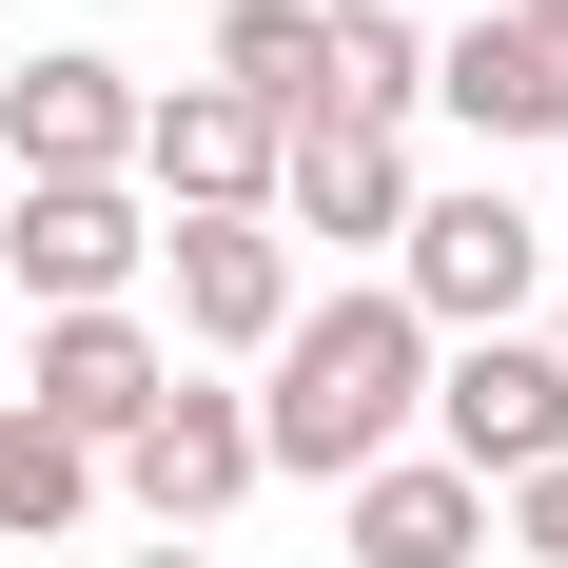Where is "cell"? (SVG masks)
<instances>
[{
	"label": "cell",
	"instance_id": "6da1fadb",
	"mask_svg": "<svg viewBox=\"0 0 568 568\" xmlns=\"http://www.w3.org/2000/svg\"><path fill=\"white\" fill-rule=\"evenodd\" d=\"M255 470H314V490H353V470H393L412 452V412H432V334L393 314V275H353V294H294V334L255 353Z\"/></svg>",
	"mask_w": 568,
	"mask_h": 568
},
{
	"label": "cell",
	"instance_id": "5b68a950",
	"mask_svg": "<svg viewBox=\"0 0 568 568\" xmlns=\"http://www.w3.org/2000/svg\"><path fill=\"white\" fill-rule=\"evenodd\" d=\"M158 393H176V353L138 334V314H40V353H20V412H40L79 470H99V452H118Z\"/></svg>",
	"mask_w": 568,
	"mask_h": 568
},
{
	"label": "cell",
	"instance_id": "9c48e42d",
	"mask_svg": "<svg viewBox=\"0 0 568 568\" xmlns=\"http://www.w3.org/2000/svg\"><path fill=\"white\" fill-rule=\"evenodd\" d=\"M0 158L20 176H138V79H118V59H20V79H0Z\"/></svg>",
	"mask_w": 568,
	"mask_h": 568
},
{
	"label": "cell",
	"instance_id": "8fae6325",
	"mask_svg": "<svg viewBox=\"0 0 568 568\" xmlns=\"http://www.w3.org/2000/svg\"><path fill=\"white\" fill-rule=\"evenodd\" d=\"M432 99L470 138H568V40L549 20H470V40H432Z\"/></svg>",
	"mask_w": 568,
	"mask_h": 568
},
{
	"label": "cell",
	"instance_id": "7a4b0ae2",
	"mask_svg": "<svg viewBox=\"0 0 568 568\" xmlns=\"http://www.w3.org/2000/svg\"><path fill=\"white\" fill-rule=\"evenodd\" d=\"M529 294H549V216H529V196H490V176H470V196H412L393 314H412L432 353H452V334H510Z\"/></svg>",
	"mask_w": 568,
	"mask_h": 568
},
{
	"label": "cell",
	"instance_id": "5bb4252c",
	"mask_svg": "<svg viewBox=\"0 0 568 568\" xmlns=\"http://www.w3.org/2000/svg\"><path fill=\"white\" fill-rule=\"evenodd\" d=\"M216 99L275 118V138L314 118V0H235V20H216Z\"/></svg>",
	"mask_w": 568,
	"mask_h": 568
},
{
	"label": "cell",
	"instance_id": "4fadbf2b",
	"mask_svg": "<svg viewBox=\"0 0 568 568\" xmlns=\"http://www.w3.org/2000/svg\"><path fill=\"white\" fill-rule=\"evenodd\" d=\"M412 99H432V40H412L393 0H314V118H373V138H412Z\"/></svg>",
	"mask_w": 568,
	"mask_h": 568
},
{
	"label": "cell",
	"instance_id": "277c9868",
	"mask_svg": "<svg viewBox=\"0 0 568 568\" xmlns=\"http://www.w3.org/2000/svg\"><path fill=\"white\" fill-rule=\"evenodd\" d=\"M158 255L138 216V176H20V235H0V275L40 294V314H118V275Z\"/></svg>",
	"mask_w": 568,
	"mask_h": 568
},
{
	"label": "cell",
	"instance_id": "2e32d148",
	"mask_svg": "<svg viewBox=\"0 0 568 568\" xmlns=\"http://www.w3.org/2000/svg\"><path fill=\"white\" fill-rule=\"evenodd\" d=\"M490 510H510V549H529V568H568V470H529V490H490Z\"/></svg>",
	"mask_w": 568,
	"mask_h": 568
},
{
	"label": "cell",
	"instance_id": "ac0fdd59",
	"mask_svg": "<svg viewBox=\"0 0 568 568\" xmlns=\"http://www.w3.org/2000/svg\"><path fill=\"white\" fill-rule=\"evenodd\" d=\"M138 568H216V549H138Z\"/></svg>",
	"mask_w": 568,
	"mask_h": 568
},
{
	"label": "cell",
	"instance_id": "3957f363",
	"mask_svg": "<svg viewBox=\"0 0 568 568\" xmlns=\"http://www.w3.org/2000/svg\"><path fill=\"white\" fill-rule=\"evenodd\" d=\"M412 432H432V470H470V490H529V470H568V373H549V334H452Z\"/></svg>",
	"mask_w": 568,
	"mask_h": 568
},
{
	"label": "cell",
	"instance_id": "8992f818",
	"mask_svg": "<svg viewBox=\"0 0 568 568\" xmlns=\"http://www.w3.org/2000/svg\"><path fill=\"white\" fill-rule=\"evenodd\" d=\"M158 275H176L196 353H275L294 334V235L275 216H158Z\"/></svg>",
	"mask_w": 568,
	"mask_h": 568
},
{
	"label": "cell",
	"instance_id": "30bf717a",
	"mask_svg": "<svg viewBox=\"0 0 568 568\" xmlns=\"http://www.w3.org/2000/svg\"><path fill=\"white\" fill-rule=\"evenodd\" d=\"M118 490H138V510H158V529H216L235 490H255V412H235V393H196V373H176V393L138 412V432H118Z\"/></svg>",
	"mask_w": 568,
	"mask_h": 568
},
{
	"label": "cell",
	"instance_id": "7c38bea8",
	"mask_svg": "<svg viewBox=\"0 0 568 568\" xmlns=\"http://www.w3.org/2000/svg\"><path fill=\"white\" fill-rule=\"evenodd\" d=\"M470 549H490V490L470 470H432V452L353 470V568H470Z\"/></svg>",
	"mask_w": 568,
	"mask_h": 568
},
{
	"label": "cell",
	"instance_id": "ba28073f",
	"mask_svg": "<svg viewBox=\"0 0 568 568\" xmlns=\"http://www.w3.org/2000/svg\"><path fill=\"white\" fill-rule=\"evenodd\" d=\"M138 176H158V216H275V118L176 79V99H138Z\"/></svg>",
	"mask_w": 568,
	"mask_h": 568
},
{
	"label": "cell",
	"instance_id": "52a82bcc",
	"mask_svg": "<svg viewBox=\"0 0 568 568\" xmlns=\"http://www.w3.org/2000/svg\"><path fill=\"white\" fill-rule=\"evenodd\" d=\"M275 235H334V255L412 235V138H373V118H294V138H275Z\"/></svg>",
	"mask_w": 568,
	"mask_h": 568
},
{
	"label": "cell",
	"instance_id": "d6986e66",
	"mask_svg": "<svg viewBox=\"0 0 568 568\" xmlns=\"http://www.w3.org/2000/svg\"><path fill=\"white\" fill-rule=\"evenodd\" d=\"M529 20H549V40H568V0H529Z\"/></svg>",
	"mask_w": 568,
	"mask_h": 568
},
{
	"label": "cell",
	"instance_id": "e0dca14e",
	"mask_svg": "<svg viewBox=\"0 0 568 568\" xmlns=\"http://www.w3.org/2000/svg\"><path fill=\"white\" fill-rule=\"evenodd\" d=\"M549 373H568V275H549Z\"/></svg>",
	"mask_w": 568,
	"mask_h": 568
},
{
	"label": "cell",
	"instance_id": "9a60e30c",
	"mask_svg": "<svg viewBox=\"0 0 568 568\" xmlns=\"http://www.w3.org/2000/svg\"><path fill=\"white\" fill-rule=\"evenodd\" d=\"M79 510H99V470L59 452V432H40V412H20V393H0V549H59V529H79Z\"/></svg>",
	"mask_w": 568,
	"mask_h": 568
}]
</instances>
